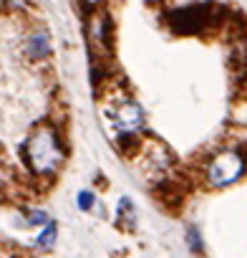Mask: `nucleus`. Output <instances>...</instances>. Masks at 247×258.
I'll use <instances>...</instances> for the list:
<instances>
[{"mask_svg": "<svg viewBox=\"0 0 247 258\" xmlns=\"http://www.w3.org/2000/svg\"><path fill=\"white\" fill-rule=\"evenodd\" d=\"M23 157L36 175H51L63 162V147L51 126H38L36 132L23 142Z\"/></svg>", "mask_w": 247, "mask_h": 258, "instance_id": "1", "label": "nucleus"}, {"mask_svg": "<svg viewBox=\"0 0 247 258\" xmlns=\"http://www.w3.org/2000/svg\"><path fill=\"white\" fill-rule=\"evenodd\" d=\"M247 172V157L239 150H222L212 155L204 167V177L212 187H229Z\"/></svg>", "mask_w": 247, "mask_h": 258, "instance_id": "2", "label": "nucleus"}, {"mask_svg": "<svg viewBox=\"0 0 247 258\" xmlns=\"http://www.w3.org/2000/svg\"><path fill=\"white\" fill-rule=\"evenodd\" d=\"M113 121L124 135H137L144 126V109L137 101H121L113 111Z\"/></svg>", "mask_w": 247, "mask_h": 258, "instance_id": "3", "label": "nucleus"}, {"mask_svg": "<svg viewBox=\"0 0 247 258\" xmlns=\"http://www.w3.org/2000/svg\"><path fill=\"white\" fill-rule=\"evenodd\" d=\"M26 48H28V53H31L33 58H43V56H48V51H51L48 33H43V31H36V33H31V36H28V43H26Z\"/></svg>", "mask_w": 247, "mask_h": 258, "instance_id": "4", "label": "nucleus"}, {"mask_svg": "<svg viewBox=\"0 0 247 258\" xmlns=\"http://www.w3.org/2000/svg\"><path fill=\"white\" fill-rule=\"evenodd\" d=\"M56 235H58V228H56V223H53V220H48V223L43 225V230L38 233L36 245H38V248H51V245L56 243Z\"/></svg>", "mask_w": 247, "mask_h": 258, "instance_id": "5", "label": "nucleus"}, {"mask_svg": "<svg viewBox=\"0 0 247 258\" xmlns=\"http://www.w3.org/2000/svg\"><path fill=\"white\" fill-rule=\"evenodd\" d=\"M93 203H96V195H93L91 190H81V192H78V200H76L78 210H91Z\"/></svg>", "mask_w": 247, "mask_h": 258, "instance_id": "6", "label": "nucleus"}, {"mask_svg": "<svg viewBox=\"0 0 247 258\" xmlns=\"http://www.w3.org/2000/svg\"><path fill=\"white\" fill-rule=\"evenodd\" d=\"M187 243H189L192 250H202V240H199L197 228H189V230H187Z\"/></svg>", "mask_w": 247, "mask_h": 258, "instance_id": "7", "label": "nucleus"}, {"mask_svg": "<svg viewBox=\"0 0 247 258\" xmlns=\"http://www.w3.org/2000/svg\"><path fill=\"white\" fill-rule=\"evenodd\" d=\"M28 223H36V225H46L48 218L43 210H28Z\"/></svg>", "mask_w": 247, "mask_h": 258, "instance_id": "8", "label": "nucleus"}, {"mask_svg": "<svg viewBox=\"0 0 247 258\" xmlns=\"http://www.w3.org/2000/svg\"><path fill=\"white\" fill-rule=\"evenodd\" d=\"M81 3H83V8H86V11H93V8L101 3V0H81Z\"/></svg>", "mask_w": 247, "mask_h": 258, "instance_id": "9", "label": "nucleus"}]
</instances>
